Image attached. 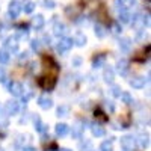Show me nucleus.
<instances>
[{"label": "nucleus", "mask_w": 151, "mask_h": 151, "mask_svg": "<svg viewBox=\"0 0 151 151\" xmlns=\"http://www.w3.org/2000/svg\"><path fill=\"white\" fill-rule=\"evenodd\" d=\"M71 47H73V40H71V38L64 36V38H60V41L58 42L56 50H58V53L64 55V53H68V52H70Z\"/></svg>", "instance_id": "1"}, {"label": "nucleus", "mask_w": 151, "mask_h": 151, "mask_svg": "<svg viewBox=\"0 0 151 151\" xmlns=\"http://www.w3.org/2000/svg\"><path fill=\"white\" fill-rule=\"evenodd\" d=\"M21 12V2L20 0H12V2L9 3V8H8V15L9 18L15 20Z\"/></svg>", "instance_id": "2"}, {"label": "nucleus", "mask_w": 151, "mask_h": 151, "mask_svg": "<svg viewBox=\"0 0 151 151\" xmlns=\"http://www.w3.org/2000/svg\"><path fill=\"white\" fill-rule=\"evenodd\" d=\"M38 83H40V86L44 91H50V89L55 88L56 79H55V76H44V77H41L40 80H38Z\"/></svg>", "instance_id": "3"}, {"label": "nucleus", "mask_w": 151, "mask_h": 151, "mask_svg": "<svg viewBox=\"0 0 151 151\" xmlns=\"http://www.w3.org/2000/svg\"><path fill=\"white\" fill-rule=\"evenodd\" d=\"M3 45H5V50H6L8 53H15V52H18V40L15 38V35L6 38L5 42H3Z\"/></svg>", "instance_id": "4"}, {"label": "nucleus", "mask_w": 151, "mask_h": 151, "mask_svg": "<svg viewBox=\"0 0 151 151\" xmlns=\"http://www.w3.org/2000/svg\"><path fill=\"white\" fill-rule=\"evenodd\" d=\"M134 147H136V142H134L133 136H124V137H121V148H122V151H133Z\"/></svg>", "instance_id": "5"}, {"label": "nucleus", "mask_w": 151, "mask_h": 151, "mask_svg": "<svg viewBox=\"0 0 151 151\" xmlns=\"http://www.w3.org/2000/svg\"><path fill=\"white\" fill-rule=\"evenodd\" d=\"M113 5H115L118 11H129L130 8L136 5V0H115Z\"/></svg>", "instance_id": "6"}, {"label": "nucleus", "mask_w": 151, "mask_h": 151, "mask_svg": "<svg viewBox=\"0 0 151 151\" xmlns=\"http://www.w3.org/2000/svg\"><path fill=\"white\" fill-rule=\"evenodd\" d=\"M132 18H133V20H132L130 23L133 24V27H134L137 32L142 30V29L145 27V17H142L141 14H134Z\"/></svg>", "instance_id": "7"}, {"label": "nucleus", "mask_w": 151, "mask_h": 151, "mask_svg": "<svg viewBox=\"0 0 151 151\" xmlns=\"http://www.w3.org/2000/svg\"><path fill=\"white\" fill-rule=\"evenodd\" d=\"M38 104H40V107H41V109L48 110L50 107L53 106V100L50 98L48 95H41L40 98H38Z\"/></svg>", "instance_id": "8"}, {"label": "nucleus", "mask_w": 151, "mask_h": 151, "mask_svg": "<svg viewBox=\"0 0 151 151\" xmlns=\"http://www.w3.org/2000/svg\"><path fill=\"white\" fill-rule=\"evenodd\" d=\"M9 92L14 95V97H21V95L24 94L23 85H21V83H17V82L11 83V85H9Z\"/></svg>", "instance_id": "9"}, {"label": "nucleus", "mask_w": 151, "mask_h": 151, "mask_svg": "<svg viewBox=\"0 0 151 151\" xmlns=\"http://www.w3.org/2000/svg\"><path fill=\"white\" fill-rule=\"evenodd\" d=\"M116 71L121 76H127V73H129V60L127 59H119L116 62Z\"/></svg>", "instance_id": "10"}, {"label": "nucleus", "mask_w": 151, "mask_h": 151, "mask_svg": "<svg viewBox=\"0 0 151 151\" xmlns=\"http://www.w3.org/2000/svg\"><path fill=\"white\" fill-rule=\"evenodd\" d=\"M18 112V103L17 101H8L5 104V113L6 115H15Z\"/></svg>", "instance_id": "11"}, {"label": "nucleus", "mask_w": 151, "mask_h": 151, "mask_svg": "<svg viewBox=\"0 0 151 151\" xmlns=\"http://www.w3.org/2000/svg\"><path fill=\"white\" fill-rule=\"evenodd\" d=\"M68 30H67V26L64 23H56L55 24V29H53V33H55V36H58V38H62L65 33H67Z\"/></svg>", "instance_id": "12"}, {"label": "nucleus", "mask_w": 151, "mask_h": 151, "mask_svg": "<svg viewBox=\"0 0 151 151\" xmlns=\"http://www.w3.org/2000/svg\"><path fill=\"white\" fill-rule=\"evenodd\" d=\"M44 24H45V20H44V17H42L41 14H38V15L33 17V20H32V26H33L36 30L42 29V27H44Z\"/></svg>", "instance_id": "13"}, {"label": "nucleus", "mask_w": 151, "mask_h": 151, "mask_svg": "<svg viewBox=\"0 0 151 151\" xmlns=\"http://www.w3.org/2000/svg\"><path fill=\"white\" fill-rule=\"evenodd\" d=\"M103 79H104L106 83H113V80H115V71H113L110 67H106L104 73H103Z\"/></svg>", "instance_id": "14"}, {"label": "nucleus", "mask_w": 151, "mask_h": 151, "mask_svg": "<svg viewBox=\"0 0 151 151\" xmlns=\"http://www.w3.org/2000/svg\"><path fill=\"white\" fill-rule=\"evenodd\" d=\"M118 44H119V48L122 50V52H125V53L130 52V48H132V40H130V38H127V36L121 38Z\"/></svg>", "instance_id": "15"}, {"label": "nucleus", "mask_w": 151, "mask_h": 151, "mask_svg": "<svg viewBox=\"0 0 151 151\" xmlns=\"http://www.w3.org/2000/svg\"><path fill=\"white\" fill-rule=\"evenodd\" d=\"M118 21L121 24H129L132 21V15H130V12L129 11H119V14H118Z\"/></svg>", "instance_id": "16"}, {"label": "nucleus", "mask_w": 151, "mask_h": 151, "mask_svg": "<svg viewBox=\"0 0 151 151\" xmlns=\"http://www.w3.org/2000/svg\"><path fill=\"white\" fill-rule=\"evenodd\" d=\"M33 122H35V129H36V132H40V133H42V134L47 132V125L41 121L40 116H33Z\"/></svg>", "instance_id": "17"}, {"label": "nucleus", "mask_w": 151, "mask_h": 151, "mask_svg": "<svg viewBox=\"0 0 151 151\" xmlns=\"http://www.w3.org/2000/svg\"><path fill=\"white\" fill-rule=\"evenodd\" d=\"M145 77H134L130 80V86H133L134 89H142V88L145 86Z\"/></svg>", "instance_id": "18"}, {"label": "nucleus", "mask_w": 151, "mask_h": 151, "mask_svg": "<svg viewBox=\"0 0 151 151\" xmlns=\"http://www.w3.org/2000/svg\"><path fill=\"white\" fill-rule=\"evenodd\" d=\"M91 132H92V134H94L95 137H101V136L106 134V130H104L100 124H92V125H91Z\"/></svg>", "instance_id": "19"}, {"label": "nucleus", "mask_w": 151, "mask_h": 151, "mask_svg": "<svg viewBox=\"0 0 151 151\" xmlns=\"http://www.w3.org/2000/svg\"><path fill=\"white\" fill-rule=\"evenodd\" d=\"M73 44H76L77 47H83L85 44H86V36L83 35V33H76L74 35V38H73Z\"/></svg>", "instance_id": "20"}, {"label": "nucleus", "mask_w": 151, "mask_h": 151, "mask_svg": "<svg viewBox=\"0 0 151 151\" xmlns=\"http://www.w3.org/2000/svg\"><path fill=\"white\" fill-rule=\"evenodd\" d=\"M33 9H35V3L32 2V0H23L21 2V11H24L26 14L33 12Z\"/></svg>", "instance_id": "21"}, {"label": "nucleus", "mask_w": 151, "mask_h": 151, "mask_svg": "<svg viewBox=\"0 0 151 151\" xmlns=\"http://www.w3.org/2000/svg\"><path fill=\"white\" fill-rule=\"evenodd\" d=\"M134 142H137V145L141 148H147L150 145V137H148V134H139L137 139H134Z\"/></svg>", "instance_id": "22"}, {"label": "nucleus", "mask_w": 151, "mask_h": 151, "mask_svg": "<svg viewBox=\"0 0 151 151\" xmlns=\"http://www.w3.org/2000/svg\"><path fill=\"white\" fill-rule=\"evenodd\" d=\"M68 125L67 124H64V122H59L58 125H56V136H59V137H62V136H65L67 133H68Z\"/></svg>", "instance_id": "23"}, {"label": "nucleus", "mask_w": 151, "mask_h": 151, "mask_svg": "<svg viewBox=\"0 0 151 151\" xmlns=\"http://www.w3.org/2000/svg\"><path fill=\"white\" fill-rule=\"evenodd\" d=\"M82 133H83V127H82L80 124H76L74 127H73V130H71V136L76 137V139H80Z\"/></svg>", "instance_id": "24"}, {"label": "nucleus", "mask_w": 151, "mask_h": 151, "mask_svg": "<svg viewBox=\"0 0 151 151\" xmlns=\"http://www.w3.org/2000/svg\"><path fill=\"white\" fill-rule=\"evenodd\" d=\"M94 32L98 38H104L106 36V29L101 26V24H95V27H94Z\"/></svg>", "instance_id": "25"}, {"label": "nucleus", "mask_w": 151, "mask_h": 151, "mask_svg": "<svg viewBox=\"0 0 151 151\" xmlns=\"http://www.w3.org/2000/svg\"><path fill=\"white\" fill-rule=\"evenodd\" d=\"M9 58H11V55L6 52V50L0 48V64H6V62H9Z\"/></svg>", "instance_id": "26"}, {"label": "nucleus", "mask_w": 151, "mask_h": 151, "mask_svg": "<svg viewBox=\"0 0 151 151\" xmlns=\"http://www.w3.org/2000/svg\"><path fill=\"white\" fill-rule=\"evenodd\" d=\"M104 60H106V58H104V55H100L98 58H95L94 59V62H92V67L94 68H100L103 64H104Z\"/></svg>", "instance_id": "27"}, {"label": "nucleus", "mask_w": 151, "mask_h": 151, "mask_svg": "<svg viewBox=\"0 0 151 151\" xmlns=\"http://www.w3.org/2000/svg\"><path fill=\"white\" fill-rule=\"evenodd\" d=\"M119 98L122 100V103H125V104H132L133 103V98H132V95L129 92H121Z\"/></svg>", "instance_id": "28"}, {"label": "nucleus", "mask_w": 151, "mask_h": 151, "mask_svg": "<svg viewBox=\"0 0 151 151\" xmlns=\"http://www.w3.org/2000/svg\"><path fill=\"white\" fill-rule=\"evenodd\" d=\"M68 112H70V107L68 106H59L56 113H58V116H67Z\"/></svg>", "instance_id": "29"}, {"label": "nucleus", "mask_w": 151, "mask_h": 151, "mask_svg": "<svg viewBox=\"0 0 151 151\" xmlns=\"http://www.w3.org/2000/svg\"><path fill=\"white\" fill-rule=\"evenodd\" d=\"M30 47H32L33 52H40L41 50V41L40 40H32L30 41Z\"/></svg>", "instance_id": "30"}, {"label": "nucleus", "mask_w": 151, "mask_h": 151, "mask_svg": "<svg viewBox=\"0 0 151 151\" xmlns=\"http://www.w3.org/2000/svg\"><path fill=\"white\" fill-rule=\"evenodd\" d=\"M0 82L5 83L6 86H9V85H11V83L8 82V76H6V71H5L3 68H0Z\"/></svg>", "instance_id": "31"}, {"label": "nucleus", "mask_w": 151, "mask_h": 151, "mask_svg": "<svg viewBox=\"0 0 151 151\" xmlns=\"http://www.w3.org/2000/svg\"><path fill=\"white\" fill-rule=\"evenodd\" d=\"M80 150H83V151H92V144L89 141H83V142H80Z\"/></svg>", "instance_id": "32"}, {"label": "nucleus", "mask_w": 151, "mask_h": 151, "mask_svg": "<svg viewBox=\"0 0 151 151\" xmlns=\"http://www.w3.org/2000/svg\"><path fill=\"white\" fill-rule=\"evenodd\" d=\"M100 151H113V150H112V142L104 141L101 145H100Z\"/></svg>", "instance_id": "33"}, {"label": "nucleus", "mask_w": 151, "mask_h": 151, "mask_svg": "<svg viewBox=\"0 0 151 151\" xmlns=\"http://www.w3.org/2000/svg\"><path fill=\"white\" fill-rule=\"evenodd\" d=\"M42 5H44V8H47V9L56 8V2H55V0H42Z\"/></svg>", "instance_id": "34"}, {"label": "nucleus", "mask_w": 151, "mask_h": 151, "mask_svg": "<svg viewBox=\"0 0 151 151\" xmlns=\"http://www.w3.org/2000/svg\"><path fill=\"white\" fill-rule=\"evenodd\" d=\"M110 92H112V95H113V97H119V95H121V88H119L118 85H112Z\"/></svg>", "instance_id": "35"}, {"label": "nucleus", "mask_w": 151, "mask_h": 151, "mask_svg": "<svg viewBox=\"0 0 151 151\" xmlns=\"http://www.w3.org/2000/svg\"><path fill=\"white\" fill-rule=\"evenodd\" d=\"M94 115H95V118H97V119H100L101 122L107 121V116H104V113H103L101 110H95V113H94Z\"/></svg>", "instance_id": "36"}, {"label": "nucleus", "mask_w": 151, "mask_h": 151, "mask_svg": "<svg viewBox=\"0 0 151 151\" xmlns=\"http://www.w3.org/2000/svg\"><path fill=\"white\" fill-rule=\"evenodd\" d=\"M112 32L115 33V35H119V33L122 32V27L119 26L118 23H113V24H112Z\"/></svg>", "instance_id": "37"}, {"label": "nucleus", "mask_w": 151, "mask_h": 151, "mask_svg": "<svg viewBox=\"0 0 151 151\" xmlns=\"http://www.w3.org/2000/svg\"><path fill=\"white\" fill-rule=\"evenodd\" d=\"M106 107H107V110H110V112L115 110V106H113L112 101H106Z\"/></svg>", "instance_id": "38"}, {"label": "nucleus", "mask_w": 151, "mask_h": 151, "mask_svg": "<svg viewBox=\"0 0 151 151\" xmlns=\"http://www.w3.org/2000/svg\"><path fill=\"white\" fill-rule=\"evenodd\" d=\"M26 59H27V52L20 53V60H26Z\"/></svg>", "instance_id": "39"}, {"label": "nucleus", "mask_w": 151, "mask_h": 151, "mask_svg": "<svg viewBox=\"0 0 151 151\" xmlns=\"http://www.w3.org/2000/svg\"><path fill=\"white\" fill-rule=\"evenodd\" d=\"M44 41H45L47 45H50V44H52V38H50L48 35H45V36H44Z\"/></svg>", "instance_id": "40"}, {"label": "nucleus", "mask_w": 151, "mask_h": 151, "mask_svg": "<svg viewBox=\"0 0 151 151\" xmlns=\"http://www.w3.org/2000/svg\"><path fill=\"white\" fill-rule=\"evenodd\" d=\"M21 151H36V148H33V147H23Z\"/></svg>", "instance_id": "41"}, {"label": "nucleus", "mask_w": 151, "mask_h": 151, "mask_svg": "<svg viewBox=\"0 0 151 151\" xmlns=\"http://www.w3.org/2000/svg\"><path fill=\"white\" fill-rule=\"evenodd\" d=\"M73 62H74V65H76V67H79V65L82 64V60H80V58H76V59H74Z\"/></svg>", "instance_id": "42"}, {"label": "nucleus", "mask_w": 151, "mask_h": 151, "mask_svg": "<svg viewBox=\"0 0 151 151\" xmlns=\"http://www.w3.org/2000/svg\"><path fill=\"white\" fill-rule=\"evenodd\" d=\"M59 151H71V150H68V148H62V150H59Z\"/></svg>", "instance_id": "43"}, {"label": "nucleus", "mask_w": 151, "mask_h": 151, "mask_svg": "<svg viewBox=\"0 0 151 151\" xmlns=\"http://www.w3.org/2000/svg\"><path fill=\"white\" fill-rule=\"evenodd\" d=\"M0 151H5V150H3V148H0Z\"/></svg>", "instance_id": "44"}]
</instances>
